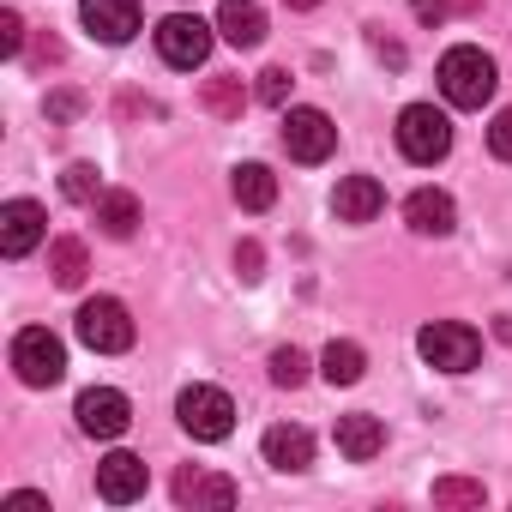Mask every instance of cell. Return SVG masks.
<instances>
[{"label":"cell","mask_w":512,"mask_h":512,"mask_svg":"<svg viewBox=\"0 0 512 512\" xmlns=\"http://www.w3.org/2000/svg\"><path fill=\"white\" fill-rule=\"evenodd\" d=\"M488 494H482V482H470V476H440L434 482V506H452V512H464V506H482Z\"/></svg>","instance_id":"obj_24"},{"label":"cell","mask_w":512,"mask_h":512,"mask_svg":"<svg viewBox=\"0 0 512 512\" xmlns=\"http://www.w3.org/2000/svg\"><path fill=\"white\" fill-rule=\"evenodd\" d=\"M73 115H79V97H73V91L49 97V121H73Z\"/></svg>","instance_id":"obj_33"},{"label":"cell","mask_w":512,"mask_h":512,"mask_svg":"<svg viewBox=\"0 0 512 512\" xmlns=\"http://www.w3.org/2000/svg\"><path fill=\"white\" fill-rule=\"evenodd\" d=\"M175 416H181V428L193 440H229V428H235V404L217 386H187L175 398Z\"/></svg>","instance_id":"obj_5"},{"label":"cell","mask_w":512,"mask_h":512,"mask_svg":"<svg viewBox=\"0 0 512 512\" xmlns=\"http://www.w3.org/2000/svg\"><path fill=\"white\" fill-rule=\"evenodd\" d=\"M217 37L229 49H260L266 43V13H260V0H223L217 7Z\"/></svg>","instance_id":"obj_14"},{"label":"cell","mask_w":512,"mask_h":512,"mask_svg":"<svg viewBox=\"0 0 512 512\" xmlns=\"http://www.w3.org/2000/svg\"><path fill=\"white\" fill-rule=\"evenodd\" d=\"M380 446H386V428H380V416H368V410H356V416H338V452H344V458L368 464Z\"/></svg>","instance_id":"obj_19"},{"label":"cell","mask_w":512,"mask_h":512,"mask_svg":"<svg viewBox=\"0 0 512 512\" xmlns=\"http://www.w3.org/2000/svg\"><path fill=\"white\" fill-rule=\"evenodd\" d=\"M145 482H151V470H145V458H133V452H109V458L97 464V494H103L109 506H133V500L145 494Z\"/></svg>","instance_id":"obj_11"},{"label":"cell","mask_w":512,"mask_h":512,"mask_svg":"<svg viewBox=\"0 0 512 512\" xmlns=\"http://www.w3.org/2000/svg\"><path fill=\"white\" fill-rule=\"evenodd\" d=\"M452 7H458V0H410V13H416L422 25H440V19H446Z\"/></svg>","instance_id":"obj_30"},{"label":"cell","mask_w":512,"mask_h":512,"mask_svg":"<svg viewBox=\"0 0 512 512\" xmlns=\"http://www.w3.org/2000/svg\"><path fill=\"white\" fill-rule=\"evenodd\" d=\"M284 151H290L296 163H326V157L338 151L332 115H326V109H290V115H284Z\"/></svg>","instance_id":"obj_8"},{"label":"cell","mask_w":512,"mask_h":512,"mask_svg":"<svg viewBox=\"0 0 512 512\" xmlns=\"http://www.w3.org/2000/svg\"><path fill=\"white\" fill-rule=\"evenodd\" d=\"M61 193H67L73 205H97V199H103V181H97L91 163H73V169L61 175Z\"/></svg>","instance_id":"obj_25"},{"label":"cell","mask_w":512,"mask_h":512,"mask_svg":"<svg viewBox=\"0 0 512 512\" xmlns=\"http://www.w3.org/2000/svg\"><path fill=\"white\" fill-rule=\"evenodd\" d=\"M199 103H205V115L235 121V115L247 109V85H241L235 73H211V79H205V91H199Z\"/></svg>","instance_id":"obj_22"},{"label":"cell","mask_w":512,"mask_h":512,"mask_svg":"<svg viewBox=\"0 0 512 512\" xmlns=\"http://www.w3.org/2000/svg\"><path fill=\"white\" fill-rule=\"evenodd\" d=\"M79 338H85L97 356H121V350H133V314H127V302H115V296H91V302L79 308Z\"/></svg>","instance_id":"obj_4"},{"label":"cell","mask_w":512,"mask_h":512,"mask_svg":"<svg viewBox=\"0 0 512 512\" xmlns=\"http://www.w3.org/2000/svg\"><path fill=\"white\" fill-rule=\"evenodd\" d=\"M494 85H500V73H494V61H488L482 49L458 43V49L440 55V97H446L452 109H482V103L494 97Z\"/></svg>","instance_id":"obj_1"},{"label":"cell","mask_w":512,"mask_h":512,"mask_svg":"<svg viewBox=\"0 0 512 512\" xmlns=\"http://www.w3.org/2000/svg\"><path fill=\"white\" fill-rule=\"evenodd\" d=\"M362 368H368V356H362V344H350V338L326 344V356H320V374H326L332 386H356Z\"/></svg>","instance_id":"obj_23"},{"label":"cell","mask_w":512,"mask_h":512,"mask_svg":"<svg viewBox=\"0 0 512 512\" xmlns=\"http://www.w3.org/2000/svg\"><path fill=\"white\" fill-rule=\"evenodd\" d=\"M416 350H422V362L440 368V374H470V368L482 362V338H476L470 326H458V320L422 326V332H416Z\"/></svg>","instance_id":"obj_2"},{"label":"cell","mask_w":512,"mask_h":512,"mask_svg":"<svg viewBox=\"0 0 512 512\" xmlns=\"http://www.w3.org/2000/svg\"><path fill=\"white\" fill-rule=\"evenodd\" d=\"M488 151L500 157V163H512V103L494 115V127H488Z\"/></svg>","instance_id":"obj_28"},{"label":"cell","mask_w":512,"mask_h":512,"mask_svg":"<svg viewBox=\"0 0 512 512\" xmlns=\"http://www.w3.org/2000/svg\"><path fill=\"white\" fill-rule=\"evenodd\" d=\"M61 55H67V49H61V37H37V49H31V61H37V67H55Z\"/></svg>","instance_id":"obj_32"},{"label":"cell","mask_w":512,"mask_h":512,"mask_svg":"<svg viewBox=\"0 0 512 512\" xmlns=\"http://www.w3.org/2000/svg\"><path fill=\"white\" fill-rule=\"evenodd\" d=\"M43 235H49V211L37 199H7L0 205V253H7V260H25Z\"/></svg>","instance_id":"obj_10"},{"label":"cell","mask_w":512,"mask_h":512,"mask_svg":"<svg viewBox=\"0 0 512 512\" xmlns=\"http://www.w3.org/2000/svg\"><path fill=\"white\" fill-rule=\"evenodd\" d=\"M175 506H205V512H229L235 506V482L217 476V470H181L175 476Z\"/></svg>","instance_id":"obj_13"},{"label":"cell","mask_w":512,"mask_h":512,"mask_svg":"<svg viewBox=\"0 0 512 512\" xmlns=\"http://www.w3.org/2000/svg\"><path fill=\"white\" fill-rule=\"evenodd\" d=\"M13 506H19V512H43L49 500H43V494H13Z\"/></svg>","instance_id":"obj_34"},{"label":"cell","mask_w":512,"mask_h":512,"mask_svg":"<svg viewBox=\"0 0 512 512\" xmlns=\"http://www.w3.org/2000/svg\"><path fill=\"white\" fill-rule=\"evenodd\" d=\"M404 217H410L416 235H452V229H458V205H452V193H440V187H416V193L404 199Z\"/></svg>","instance_id":"obj_15"},{"label":"cell","mask_w":512,"mask_h":512,"mask_svg":"<svg viewBox=\"0 0 512 512\" xmlns=\"http://www.w3.org/2000/svg\"><path fill=\"white\" fill-rule=\"evenodd\" d=\"M229 193H235L241 211H272V199H278V175H272L266 163H235Z\"/></svg>","instance_id":"obj_18"},{"label":"cell","mask_w":512,"mask_h":512,"mask_svg":"<svg viewBox=\"0 0 512 512\" xmlns=\"http://www.w3.org/2000/svg\"><path fill=\"white\" fill-rule=\"evenodd\" d=\"M284 7H296V13H314V7H320V0H284Z\"/></svg>","instance_id":"obj_35"},{"label":"cell","mask_w":512,"mask_h":512,"mask_svg":"<svg viewBox=\"0 0 512 512\" xmlns=\"http://www.w3.org/2000/svg\"><path fill=\"white\" fill-rule=\"evenodd\" d=\"M260 103H272V109L290 103V73H284V67H266V73H260Z\"/></svg>","instance_id":"obj_27"},{"label":"cell","mask_w":512,"mask_h":512,"mask_svg":"<svg viewBox=\"0 0 512 512\" xmlns=\"http://www.w3.org/2000/svg\"><path fill=\"white\" fill-rule=\"evenodd\" d=\"M13 368H19L25 386H55L67 374V350H61V338L49 326H31V332L13 338Z\"/></svg>","instance_id":"obj_6"},{"label":"cell","mask_w":512,"mask_h":512,"mask_svg":"<svg viewBox=\"0 0 512 512\" xmlns=\"http://www.w3.org/2000/svg\"><path fill=\"white\" fill-rule=\"evenodd\" d=\"M49 272H55V284H61V290H79V284H85L91 253H85V241H79V235H55V241H49Z\"/></svg>","instance_id":"obj_20"},{"label":"cell","mask_w":512,"mask_h":512,"mask_svg":"<svg viewBox=\"0 0 512 512\" xmlns=\"http://www.w3.org/2000/svg\"><path fill=\"white\" fill-rule=\"evenodd\" d=\"M266 464H272V470H308V464H314V434L296 428V422L266 428Z\"/></svg>","instance_id":"obj_17"},{"label":"cell","mask_w":512,"mask_h":512,"mask_svg":"<svg viewBox=\"0 0 512 512\" xmlns=\"http://www.w3.org/2000/svg\"><path fill=\"white\" fill-rule=\"evenodd\" d=\"M73 416H79V428H85L91 440H115V434H127V422H133V404H127L115 386H91V392H79Z\"/></svg>","instance_id":"obj_9"},{"label":"cell","mask_w":512,"mask_h":512,"mask_svg":"<svg viewBox=\"0 0 512 512\" xmlns=\"http://www.w3.org/2000/svg\"><path fill=\"white\" fill-rule=\"evenodd\" d=\"M332 211H338L344 223H368V217L386 211V187H380L374 175H344L338 193H332Z\"/></svg>","instance_id":"obj_16"},{"label":"cell","mask_w":512,"mask_h":512,"mask_svg":"<svg viewBox=\"0 0 512 512\" xmlns=\"http://www.w3.org/2000/svg\"><path fill=\"white\" fill-rule=\"evenodd\" d=\"M272 380H278V386H302V380H308V356H302L296 344L272 350Z\"/></svg>","instance_id":"obj_26"},{"label":"cell","mask_w":512,"mask_h":512,"mask_svg":"<svg viewBox=\"0 0 512 512\" xmlns=\"http://www.w3.org/2000/svg\"><path fill=\"white\" fill-rule=\"evenodd\" d=\"M91 211H97L103 235H115V241H127V235L139 229V199H133L127 187H103V199H97Z\"/></svg>","instance_id":"obj_21"},{"label":"cell","mask_w":512,"mask_h":512,"mask_svg":"<svg viewBox=\"0 0 512 512\" xmlns=\"http://www.w3.org/2000/svg\"><path fill=\"white\" fill-rule=\"evenodd\" d=\"M211 31H217V25H205L199 13H169V19L157 25V55H163L169 67H205Z\"/></svg>","instance_id":"obj_7"},{"label":"cell","mask_w":512,"mask_h":512,"mask_svg":"<svg viewBox=\"0 0 512 512\" xmlns=\"http://www.w3.org/2000/svg\"><path fill=\"white\" fill-rule=\"evenodd\" d=\"M398 151H404L410 163H440V157L452 151V121H446V109L410 103V109L398 115Z\"/></svg>","instance_id":"obj_3"},{"label":"cell","mask_w":512,"mask_h":512,"mask_svg":"<svg viewBox=\"0 0 512 512\" xmlns=\"http://www.w3.org/2000/svg\"><path fill=\"white\" fill-rule=\"evenodd\" d=\"M79 19L97 43H133L139 31V0H79Z\"/></svg>","instance_id":"obj_12"},{"label":"cell","mask_w":512,"mask_h":512,"mask_svg":"<svg viewBox=\"0 0 512 512\" xmlns=\"http://www.w3.org/2000/svg\"><path fill=\"white\" fill-rule=\"evenodd\" d=\"M260 260H266V253H260V241H241V247H235V266H241V278H260Z\"/></svg>","instance_id":"obj_31"},{"label":"cell","mask_w":512,"mask_h":512,"mask_svg":"<svg viewBox=\"0 0 512 512\" xmlns=\"http://www.w3.org/2000/svg\"><path fill=\"white\" fill-rule=\"evenodd\" d=\"M19 49H25V19L0 13V55H19Z\"/></svg>","instance_id":"obj_29"}]
</instances>
